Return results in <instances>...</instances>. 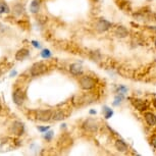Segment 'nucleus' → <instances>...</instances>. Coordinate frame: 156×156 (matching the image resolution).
Returning a JSON list of instances; mask_svg holds the SVG:
<instances>
[{"instance_id": "f257e3e1", "label": "nucleus", "mask_w": 156, "mask_h": 156, "mask_svg": "<svg viewBox=\"0 0 156 156\" xmlns=\"http://www.w3.org/2000/svg\"><path fill=\"white\" fill-rule=\"evenodd\" d=\"M99 99L98 93L96 92H89L84 95H76L72 99V103L75 107H83L86 105H89L91 103L96 102Z\"/></svg>"}, {"instance_id": "f03ea898", "label": "nucleus", "mask_w": 156, "mask_h": 156, "mask_svg": "<svg viewBox=\"0 0 156 156\" xmlns=\"http://www.w3.org/2000/svg\"><path fill=\"white\" fill-rule=\"evenodd\" d=\"M79 85L80 88L84 91H92L98 85V80L89 75H82L79 78Z\"/></svg>"}, {"instance_id": "7ed1b4c3", "label": "nucleus", "mask_w": 156, "mask_h": 156, "mask_svg": "<svg viewBox=\"0 0 156 156\" xmlns=\"http://www.w3.org/2000/svg\"><path fill=\"white\" fill-rule=\"evenodd\" d=\"M100 126L101 125H100V122L98 119H94V117H88V119H84V122H82L81 128L85 133L96 134L99 132Z\"/></svg>"}, {"instance_id": "20e7f679", "label": "nucleus", "mask_w": 156, "mask_h": 156, "mask_svg": "<svg viewBox=\"0 0 156 156\" xmlns=\"http://www.w3.org/2000/svg\"><path fill=\"white\" fill-rule=\"evenodd\" d=\"M129 100L131 102L132 106L134 107V109H136L139 112L144 113L145 111L148 110L149 104L147 102V100L142 98H136V97H129Z\"/></svg>"}, {"instance_id": "39448f33", "label": "nucleus", "mask_w": 156, "mask_h": 156, "mask_svg": "<svg viewBox=\"0 0 156 156\" xmlns=\"http://www.w3.org/2000/svg\"><path fill=\"white\" fill-rule=\"evenodd\" d=\"M49 66L48 64L45 62H42V61H39V62L34 63L32 67L30 69V75L33 78H36V76H40L48 72Z\"/></svg>"}, {"instance_id": "423d86ee", "label": "nucleus", "mask_w": 156, "mask_h": 156, "mask_svg": "<svg viewBox=\"0 0 156 156\" xmlns=\"http://www.w3.org/2000/svg\"><path fill=\"white\" fill-rule=\"evenodd\" d=\"M113 23L109 22V20L105 19H97L94 23V29L98 33H105V32L109 31L110 29H112Z\"/></svg>"}, {"instance_id": "0eeeda50", "label": "nucleus", "mask_w": 156, "mask_h": 156, "mask_svg": "<svg viewBox=\"0 0 156 156\" xmlns=\"http://www.w3.org/2000/svg\"><path fill=\"white\" fill-rule=\"evenodd\" d=\"M52 112L51 109H37L34 111V117L36 120L42 122H48L52 119Z\"/></svg>"}, {"instance_id": "6e6552de", "label": "nucleus", "mask_w": 156, "mask_h": 156, "mask_svg": "<svg viewBox=\"0 0 156 156\" xmlns=\"http://www.w3.org/2000/svg\"><path fill=\"white\" fill-rule=\"evenodd\" d=\"M9 131L13 136H16V137L23 136V133H25V123L22 122H19V120H16V122H13L12 125L10 126Z\"/></svg>"}, {"instance_id": "1a4fd4ad", "label": "nucleus", "mask_w": 156, "mask_h": 156, "mask_svg": "<svg viewBox=\"0 0 156 156\" xmlns=\"http://www.w3.org/2000/svg\"><path fill=\"white\" fill-rule=\"evenodd\" d=\"M12 99H13V102L16 103V105H19V106L23 105L26 100L25 91H23L22 88H16L12 93Z\"/></svg>"}, {"instance_id": "9d476101", "label": "nucleus", "mask_w": 156, "mask_h": 156, "mask_svg": "<svg viewBox=\"0 0 156 156\" xmlns=\"http://www.w3.org/2000/svg\"><path fill=\"white\" fill-rule=\"evenodd\" d=\"M113 34L115 37L123 39V38H126L129 36V31L125 27V26H116L113 30Z\"/></svg>"}, {"instance_id": "9b49d317", "label": "nucleus", "mask_w": 156, "mask_h": 156, "mask_svg": "<svg viewBox=\"0 0 156 156\" xmlns=\"http://www.w3.org/2000/svg\"><path fill=\"white\" fill-rule=\"evenodd\" d=\"M72 144H73V139L66 134H63L62 136L59 138V140L57 141V145L59 146L61 149L69 148V146H72Z\"/></svg>"}, {"instance_id": "f8f14e48", "label": "nucleus", "mask_w": 156, "mask_h": 156, "mask_svg": "<svg viewBox=\"0 0 156 156\" xmlns=\"http://www.w3.org/2000/svg\"><path fill=\"white\" fill-rule=\"evenodd\" d=\"M143 117L145 122L147 123V126H156V114L152 111H145L143 113Z\"/></svg>"}, {"instance_id": "ddd939ff", "label": "nucleus", "mask_w": 156, "mask_h": 156, "mask_svg": "<svg viewBox=\"0 0 156 156\" xmlns=\"http://www.w3.org/2000/svg\"><path fill=\"white\" fill-rule=\"evenodd\" d=\"M69 72L73 76H81L84 73V69L80 63H72L69 66Z\"/></svg>"}, {"instance_id": "4468645a", "label": "nucleus", "mask_w": 156, "mask_h": 156, "mask_svg": "<svg viewBox=\"0 0 156 156\" xmlns=\"http://www.w3.org/2000/svg\"><path fill=\"white\" fill-rule=\"evenodd\" d=\"M114 147L119 153H126L129 151V145L125 140L120 139V138L114 141Z\"/></svg>"}, {"instance_id": "2eb2a0df", "label": "nucleus", "mask_w": 156, "mask_h": 156, "mask_svg": "<svg viewBox=\"0 0 156 156\" xmlns=\"http://www.w3.org/2000/svg\"><path fill=\"white\" fill-rule=\"evenodd\" d=\"M29 55H30V51L27 48H20L17 50V52L16 53V60L17 61H22L23 59H26Z\"/></svg>"}, {"instance_id": "dca6fc26", "label": "nucleus", "mask_w": 156, "mask_h": 156, "mask_svg": "<svg viewBox=\"0 0 156 156\" xmlns=\"http://www.w3.org/2000/svg\"><path fill=\"white\" fill-rule=\"evenodd\" d=\"M66 117V114L64 112V110L62 109H56L53 110L52 112V119L54 122H60V120H63Z\"/></svg>"}, {"instance_id": "f3484780", "label": "nucleus", "mask_w": 156, "mask_h": 156, "mask_svg": "<svg viewBox=\"0 0 156 156\" xmlns=\"http://www.w3.org/2000/svg\"><path fill=\"white\" fill-rule=\"evenodd\" d=\"M41 8V0H33L31 2V5H30V11L32 13L36 14L39 12Z\"/></svg>"}, {"instance_id": "a211bd4d", "label": "nucleus", "mask_w": 156, "mask_h": 156, "mask_svg": "<svg viewBox=\"0 0 156 156\" xmlns=\"http://www.w3.org/2000/svg\"><path fill=\"white\" fill-rule=\"evenodd\" d=\"M25 12V6L22 3H16L14 4L13 6V13L16 16H22V14Z\"/></svg>"}, {"instance_id": "6ab92c4d", "label": "nucleus", "mask_w": 156, "mask_h": 156, "mask_svg": "<svg viewBox=\"0 0 156 156\" xmlns=\"http://www.w3.org/2000/svg\"><path fill=\"white\" fill-rule=\"evenodd\" d=\"M90 58L93 61H96V62H99V61H102V54L98 51H92L90 52Z\"/></svg>"}, {"instance_id": "aec40b11", "label": "nucleus", "mask_w": 156, "mask_h": 156, "mask_svg": "<svg viewBox=\"0 0 156 156\" xmlns=\"http://www.w3.org/2000/svg\"><path fill=\"white\" fill-rule=\"evenodd\" d=\"M102 112H103V114H104L105 119H109L110 117L113 115V110L108 106H103Z\"/></svg>"}, {"instance_id": "412c9836", "label": "nucleus", "mask_w": 156, "mask_h": 156, "mask_svg": "<svg viewBox=\"0 0 156 156\" xmlns=\"http://www.w3.org/2000/svg\"><path fill=\"white\" fill-rule=\"evenodd\" d=\"M10 12V8L7 5L6 2L4 1H0V13H9Z\"/></svg>"}, {"instance_id": "4be33fe9", "label": "nucleus", "mask_w": 156, "mask_h": 156, "mask_svg": "<svg viewBox=\"0 0 156 156\" xmlns=\"http://www.w3.org/2000/svg\"><path fill=\"white\" fill-rule=\"evenodd\" d=\"M123 98H125V95H122V94H117L115 96V98H114V101H113L114 106H119V104H122Z\"/></svg>"}, {"instance_id": "5701e85b", "label": "nucleus", "mask_w": 156, "mask_h": 156, "mask_svg": "<svg viewBox=\"0 0 156 156\" xmlns=\"http://www.w3.org/2000/svg\"><path fill=\"white\" fill-rule=\"evenodd\" d=\"M115 92L117 94H122V95H125V94L128 93V88L126 86H123V85H119V86L116 87Z\"/></svg>"}, {"instance_id": "b1692460", "label": "nucleus", "mask_w": 156, "mask_h": 156, "mask_svg": "<svg viewBox=\"0 0 156 156\" xmlns=\"http://www.w3.org/2000/svg\"><path fill=\"white\" fill-rule=\"evenodd\" d=\"M41 56H42L44 59H48V58H50L52 56V53L51 51H50L49 49H43L42 51H41Z\"/></svg>"}, {"instance_id": "393cba45", "label": "nucleus", "mask_w": 156, "mask_h": 156, "mask_svg": "<svg viewBox=\"0 0 156 156\" xmlns=\"http://www.w3.org/2000/svg\"><path fill=\"white\" fill-rule=\"evenodd\" d=\"M44 134H45V135H44V139H45L47 142H50V141L52 140V138H53V136H54V132L53 131H49V129Z\"/></svg>"}, {"instance_id": "a878e982", "label": "nucleus", "mask_w": 156, "mask_h": 156, "mask_svg": "<svg viewBox=\"0 0 156 156\" xmlns=\"http://www.w3.org/2000/svg\"><path fill=\"white\" fill-rule=\"evenodd\" d=\"M150 144H151V146L156 150V135H152L151 137H150Z\"/></svg>"}, {"instance_id": "bb28decb", "label": "nucleus", "mask_w": 156, "mask_h": 156, "mask_svg": "<svg viewBox=\"0 0 156 156\" xmlns=\"http://www.w3.org/2000/svg\"><path fill=\"white\" fill-rule=\"evenodd\" d=\"M38 131L39 132H41V133H46L47 131H48V129H50V126H38Z\"/></svg>"}, {"instance_id": "cd10ccee", "label": "nucleus", "mask_w": 156, "mask_h": 156, "mask_svg": "<svg viewBox=\"0 0 156 156\" xmlns=\"http://www.w3.org/2000/svg\"><path fill=\"white\" fill-rule=\"evenodd\" d=\"M32 44H33V45L36 47V48H40V47H41L40 43L37 42V41H32Z\"/></svg>"}, {"instance_id": "c85d7f7f", "label": "nucleus", "mask_w": 156, "mask_h": 156, "mask_svg": "<svg viewBox=\"0 0 156 156\" xmlns=\"http://www.w3.org/2000/svg\"><path fill=\"white\" fill-rule=\"evenodd\" d=\"M151 103H152V106H153V108L156 110V98H153L152 99V101H151Z\"/></svg>"}, {"instance_id": "c756f323", "label": "nucleus", "mask_w": 156, "mask_h": 156, "mask_svg": "<svg viewBox=\"0 0 156 156\" xmlns=\"http://www.w3.org/2000/svg\"><path fill=\"white\" fill-rule=\"evenodd\" d=\"M90 114H92V115H94V114H96V110H90Z\"/></svg>"}, {"instance_id": "7c9ffc66", "label": "nucleus", "mask_w": 156, "mask_h": 156, "mask_svg": "<svg viewBox=\"0 0 156 156\" xmlns=\"http://www.w3.org/2000/svg\"><path fill=\"white\" fill-rule=\"evenodd\" d=\"M153 44H154V47H155V49H156V37L154 38V41H153Z\"/></svg>"}, {"instance_id": "2f4dec72", "label": "nucleus", "mask_w": 156, "mask_h": 156, "mask_svg": "<svg viewBox=\"0 0 156 156\" xmlns=\"http://www.w3.org/2000/svg\"><path fill=\"white\" fill-rule=\"evenodd\" d=\"M16 72H13V73H10V76H14V75H16Z\"/></svg>"}, {"instance_id": "473e14b6", "label": "nucleus", "mask_w": 156, "mask_h": 156, "mask_svg": "<svg viewBox=\"0 0 156 156\" xmlns=\"http://www.w3.org/2000/svg\"><path fill=\"white\" fill-rule=\"evenodd\" d=\"M2 110V106H1V103H0V111Z\"/></svg>"}, {"instance_id": "72a5a7b5", "label": "nucleus", "mask_w": 156, "mask_h": 156, "mask_svg": "<svg viewBox=\"0 0 156 156\" xmlns=\"http://www.w3.org/2000/svg\"><path fill=\"white\" fill-rule=\"evenodd\" d=\"M2 75V70H1V69H0V76Z\"/></svg>"}, {"instance_id": "f704fd0d", "label": "nucleus", "mask_w": 156, "mask_h": 156, "mask_svg": "<svg viewBox=\"0 0 156 156\" xmlns=\"http://www.w3.org/2000/svg\"><path fill=\"white\" fill-rule=\"evenodd\" d=\"M93 1H94V2H98L99 0H93Z\"/></svg>"}]
</instances>
